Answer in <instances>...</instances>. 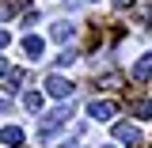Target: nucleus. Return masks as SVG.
<instances>
[{"label":"nucleus","mask_w":152,"mask_h":148,"mask_svg":"<svg viewBox=\"0 0 152 148\" xmlns=\"http://www.w3.org/2000/svg\"><path fill=\"white\" fill-rule=\"evenodd\" d=\"M69 118H72V106H57V110H50V114H46V122L38 125V141H42V144H46V141H53L57 129H61Z\"/></svg>","instance_id":"1"},{"label":"nucleus","mask_w":152,"mask_h":148,"mask_svg":"<svg viewBox=\"0 0 152 148\" xmlns=\"http://www.w3.org/2000/svg\"><path fill=\"white\" fill-rule=\"evenodd\" d=\"M114 141H118V144L137 148V144H141V129H137V125H129V122H118V125H114Z\"/></svg>","instance_id":"2"},{"label":"nucleus","mask_w":152,"mask_h":148,"mask_svg":"<svg viewBox=\"0 0 152 148\" xmlns=\"http://www.w3.org/2000/svg\"><path fill=\"white\" fill-rule=\"evenodd\" d=\"M88 118L110 122V118H114V103H110V99H91V103H88Z\"/></svg>","instance_id":"3"},{"label":"nucleus","mask_w":152,"mask_h":148,"mask_svg":"<svg viewBox=\"0 0 152 148\" xmlns=\"http://www.w3.org/2000/svg\"><path fill=\"white\" fill-rule=\"evenodd\" d=\"M46 95H53V99H69V95H72V84L61 80V76H50V80H46Z\"/></svg>","instance_id":"4"},{"label":"nucleus","mask_w":152,"mask_h":148,"mask_svg":"<svg viewBox=\"0 0 152 148\" xmlns=\"http://www.w3.org/2000/svg\"><path fill=\"white\" fill-rule=\"evenodd\" d=\"M50 38H53V42H69V38H72V23H69V19H57L53 27H50Z\"/></svg>","instance_id":"5"},{"label":"nucleus","mask_w":152,"mask_h":148,"mask_svg":"<svg viewBox=\"0 0 152 148\" xmlns=\"http://www.w3.org/2000/svg\"><path fill=\"white\" fill-rule=\"evenodd\" d=\"M23 53H27V57H42V53H46V42H42L38 34H27V38H23Z\"/></svg>","instance_id":"6"},{"label":"nucleus","mask_w":152,"mask_h":148,"mask_svg":"<svg viewBox=\"0 0 152 148\" xmlns=\"http://www.w3.org/2000/svg\"><path fill=\"white\" fill-rule=\"evenodd\" d=\"M148 76H152V53H145L137 65H133V80H137V84H145Z\"/></svg>","instance_id":"7"},{"label":"nucleus","mask_w":152,"mask_h":148,"mask_svg":"<svg viewBox=\"0 0 152 148\" xmlns=\"http://www.w3.org/2000/svg\"><path fill=\"white\" fill-rule=\"evenodd\" d=\"M0 141L8 148H15V144H23V129H15V125H4V133H0Z\"/></svg>","instance_id":"8"},{"label":"nucleus","mask_w":152,"mask_h":148,"mask_svg":"<svg viewBox=\"0 0 152 148\" xmlns=\"http://www.w3.org/2000/svg\"><path fill=\"white\" fill-rule=\"evenodd\" d=\"M129 110L137 118H152V99H129Z\"/></svg>","instance_id":"9"},{"label":"nucleus","mask_w":152,"mask_h":148,"mask_svg":"<svg viewBox=\"0 0 152 148\" xmlns=\"http://www.w3.org/2000/svg\"><path fill=\"white\" fill-rule=\"evenodd\" d=\"M19 84H23V72H19V69H8V65H4V87H8V91H15Z\"/></svg>","instance_id":"10"},{"label":"nucleus","mask_w":152,"mask_h":148,"mask_svg":"<svg viewBox=\"0 0 152 148\" xmlns=\"http://www.w3.org/2000/svg\"><path fill=\"white\" fill-rule=\"evenodd\" d=\"M23 106H27V110H42V95H38V91H27V95H23Z\"/></svg>","instance_id":"11"},{"label":"nucleus","mask_w":152,"mask_h":148,"mask_svg":"<svg viewBox=\"0 0 152 148\" xmlns=\"http://www.w3.org/2000/svg\"><path fill=\"white\" fill-rule=\"evenodd\" d=\"M76 61V50H65V53H57V69H69Z\"/></svg>","instance_id":"12"},{"label":"nucleus","mask_w":152,"mask_h":148,"mask_svg":"<svg viewBox=\"0 0 152 148\" xmlns=\"http://www.w3.org/2000/svg\"><path fill=\"white\" fill-rule=\"evenodd\" d=\"M118 84H122V76H114V72H110V76H107V80H103V84H99V87H107V91H114Z\"/></svg>","instance_id":"13"},{"label":"nucleus","mask_w":152,"mask_h":148,"mask_svg":"<svg viewBox=\"0 0 152 148\" xmlns=\"http://www.w3.org/2000/svg\"><path fill=\"white\" fill-rule=\"evenodd\" d=\"M114 4H122V8H126V4H133V0H114Z\"/></svg>","instance_id":"14"},{"label":"nucleus","mask_w":152,"mask_h":148,"mask_svg":"<svg viewBox=\"0 0 152 148\" xmlns=\"http://www.w3.org/2000/svg\"><path fill=\"white\" fill-rule=\"evenodd\" d=\"M61 148H76V144H72V141H65V144H61Z\"/></svg>","instance_id":"15"}]
</instances>
